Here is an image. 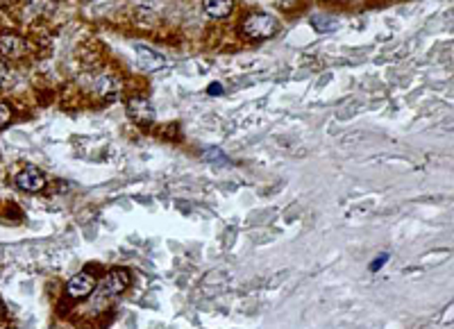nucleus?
Instances as JSON below:
<instances>
[{"label":"nucleus","instance_id":"nucleus-1","mask_svg":"<svg viewBox=\"0 0 454 329\" xmlns=\"http://www.w3.org/2000/svg\"><path fill=\"white\" fill-rule=\"evenodd\" d=\"M132 282V277L130 273L125 268H116L112 270V273L105 275V279L93 288V293L89 295L91 297V309L95 311V309H102L105 304H109L114 297H119L123 291H128V286Z\"/></svg>","mask_w":454,"mask_h":329},{"label":"nucleus","instance_id":"nucleus-2","mask_svg":"<svg viewBox=\"0 0 454 329\" xmlns=\"http://www.w3.org/2000/svg\"><path fill=\"white\" fill-rule=\"evenodd\" d=\"M279 23L275 16L270 14H250L243 18L241 23V34L246 39H253V41H264V39H270L273 34H277Z\"/></svg>","mask_w":454,"mask_h":329},{"label":"nucleus","instance_id":"nucleus-3","mask_svg":"<svg viewBox=\"0 0 454 329\" xmlns=\"http://www.w3.org/2000/svg\"><path fill=\"white\" fill-rule=\"evenodd\" d=\"M89 89L105 100H114L121 91V82L112 73H95L89 80Z\"/></svg>","mask_w":454,"mask_h":329},{"label":"nucleus","instance_id":"nucleus-4","mask_svg":"<svg viewBox=\"0 0 454 329\" xmlns=\"http://www.w3.org/2000/svg\"><path fill=\"white\" fill-rule=\"evenodd\" d=\"M0 55L7 60H23L27 55V43L23 36H18L14 32L0 34Z\"/></svg>","mask_w":454,"mask_h":329},{"label":"nucleus","instance_id":"nucleus-5","mask_svg":"<svg viewBox=\"0 0 454 329\" xmlns=\"http://www.w3.org/2000/svg\"><path fill=\"white\" fill-rule=\"evenodd\" d=\"M125 112L137 125H150L154 121V107L146 98H130Z\"/></svg>","mask_w":454,"mask_h":329},{"label":"nucleus","instance_id":"nucleus-6","mask_svg":"<svg viewBox=\"0 0 454 329\" xmlns=\"http://www.w3.org/2000/svg\"><path fill=\"white\" fill-rule=\"evenodd\" d=\"M134 53H137V62L141 64V69H146V71H159V69H163V66H166L163 55L157 53L150 46L137 43V46H134Z\"/></svg>","mask_w":454,"mask_h":329},{"label":"nucleus","instance_id":"nucleus-7","mask_svg":"<svg viewBox=\"0 0 454 329\" xmlns=\"http://www.w3.org/2000/svg\"><path fill=\"white\" fill-rule=\"evenodd\" d=\"M16 184H18V189H23L27 193H39L46 187V175L39 168L27 166L25 170H21L16 175Z\"/></svg>","mask_w":454,"mask_h":329},{"label":"nucleus","instance_id":"nucleus-8","mask_svg":"<svg viewBox=\"0 0 454 329\" xmlns=\"http://www.w3.org/2000/svg\"><path fill=\"white\" fill-rule=\"evenodd\" d=\"M93 288H95V279L91 275H86V273H80V275L71 277L66 291H69V297H73V300H84V297H89L93 293Z\"/></svg>","mask_w":454,"mask_h":329},{"label":"nucleus","instance_id":"nucleus-9","mask_svg":"<svg viewBox=\"0 0 454 329\" xmlns=\"http://www.w3.org/2000/svg\"><path fill=\"white\" fill-rule=\"evenodd\" d=\"M202 7L211 18H225L234 9V0H202Z\"/></svg>","mask_w":454,"mask_h":329},{"label":"nucleus","instance_id":"nucleus-10","mask_svg":"<svg viewBox=\"0 0 454 329\" xmlns=\"http://www.w3.org/2000/svg\"><path fill=\"white\" fill-rule=\"evenodd\" d=\"M314 27H316V30H321V32L336 30V27H339V21L332 18V16H316L314 18Z\"/></svg>","mask_w":454,"mask_h":329},{"label":"nucleus","instance_id":"nucleus-11","mask_svg":"<svg viewBox=\"0 0 454 329\" xmlns=\"http://www.w3.org/2000/svg\"><path fill=\"white\" fill-rule=\"evenodd\" d=\"M9 121H12V107H9L7 102H0V130H3Z\"/></svg>","mask_w":454,"mask_h":329},{"label":"nucleus","instance_id":"nucleus-12","mask_svg":"<svg viewBox=\"0 0 454 329\" xmlns=\"http://www.w3.org/2000/svg\"><path fill=\"white\" fill-rule=\"evenodd\" d=\"M386 261H389V257H386V255H380V259L375 261V264H370V270H373V273H378V270L386 264Z\"/></svg>","mask_w":454,"mask_h":329},{"label":"nucleus","instance_id":"nucleus-13","mask_svg":"<svg viewBox=\"0 0 454 329\" xmlns=\"http://www.w3.org/2000/svg\"><path fill=\"white\" fill-rule=\"evenodd\" d=\"M5 77H7V66L0 62V86H3V82H5Z\"/></svg>","mask_w":454,"mask_h":329},{"label":"nucleus","instance_id":"nucleus-14","mask_svg":"<svg viewBox=\"0 0 454 329\" xmlns=\"http://www.w3.org/2000/svg\"><path fill=\"white\" fill-rule=\"evenodd\" d=\"M209 91H211V95H218V91H220V84H211V86H209Z\"/></svg>","mask_w":454,"mask_h":329},{"label":"nucleus","instance_id":"nucleus-15","mask_svg":"<svg viewBox=\"0 0 454 329\" xmlns=\"http://www.w3.org/2000/svg\"><path fill=\"white\" fill-rule=\"evenodd\" d=\"M3 316H5V304H3V300H0V321H3Z\"/></svg>","mask_w":454,"mask_h":329},{"label":"nucleus","instance_id":"nucleus-16","mask_svg":"<svg viewBox=\"0 0 454 329\" xmlns=\"http://www.w3.org/2000/svg\"><path fill=\"white\" fill-rule=\"evenodd\" d=\"M9 3H12V0H0V5H9Z\"/></svg>","mask_w":454,"mask_h":329}]
</instances>
